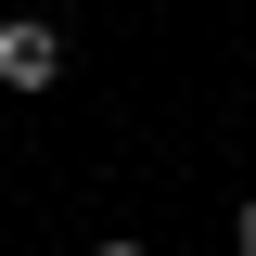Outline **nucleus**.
<instances>
[{
	"label": "nucleus",
	"instance_id": "1",
	"mask_svg": "<svg viewBox=\"0 0 256 256\" xmlns=\"http://www.w3.org/2000/svg\"><path fill=\"white\" fill-rule=\"evenodd\" d=\"M64 90V26L52 13H0V102H38Z\"/></svg>",
	"mask_w": 256,
	"mask_h": 256
},
{
	"label": "nucleus",
	"instance_id": "2",
	"mask_svg": "<svg viewBox=\"0 0 256 256\" xmlns=\"http://www.w3.org/2000/svg\"><path fill=\"white\" fill-rule=\"evenodd\" d=\"M230 256H256V192H244V205H230Z\"/></svg>",
	"mask_w": 256,
	"mask_h": 256
},
{
	"label": "nucleus",
	"instance_id": "3",
	"mask_svg": "<svg viewBox=\"0 0 256 256\" xmlns=\"http://www.w3.org/2000/svg\"><path fill=\"white\" fill-rule=\"evenodd\" d=\"M77 256H154V244H77Z\"/></svg>",
	"mask_w": 256,
	"mask_h": 256
},
{
	"label": "nucleus",
	"instance_id": "4",
	"mask_svg": "<svg viewBox=\"0 0 256 256\" xmlns=\"http://www.w3.org/2000/svg\"><path fill=\"white\" fill-rule=\"evenodd\" d=\"M0 116H13V102H0Z\"/></svg>",
	"mask_w": 256,
	"mask_h": 256
}]
</instances>
